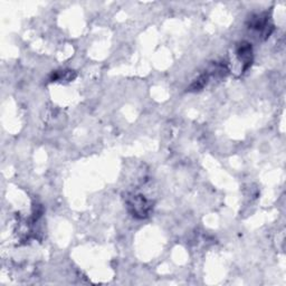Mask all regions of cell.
Listing matches in <instances>:
<instances>
[{"label":"cell","mask_w":286,"mask_h":286,"mask_svg":"<svg viewBox=\"0 0 286 286\" xmlns=\"http://www.w3.org/2000/svg\"><path fill=\"white\" fill-rule=\"evenodd\" d=\"M237 56L244 65V69L247 68L252 64V47H250V45L247 43L240 44L237 49Z\"/></svg>","instance_id":"2"},{"label":"cell","mask_w":286,"mask_h":286,"mask_svg":"<svg viewBox=\"0 0 286 286\" xmlns=\"http://www.w3.org/2000/svg\"><path fill=\"white\" fill-rule=\"evenodd\" d=\"M129 208L130 212H131L135 217L143 218L149 213L150 204L148 203V200H145L142 197V196H137V197H134L131 202H129Z\"/></svg>","instance_id":"1"}]
</instances>
